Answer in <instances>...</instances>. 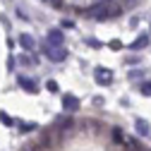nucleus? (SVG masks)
Masks as SVG:
<instances>
[{"label":"nucleus","mask_w":151,"mask_h":151,"mask_svg":"<svg viewBox=\"0 0 151 151\" xmlns=\"http://www.w3.org/2000/svg\"><path fill=\"white\" fill-rule=\"evenodd\" d=\"M113 139H115L118 144H122V142H125V134H122V132H120L118 127H115V129H113Z\"/></svg>","instance_id":"12"},{"label":"nucleus","mask_w":151,"mask_h":151,"mask_svg":"<svg viewBox=\"0 0 151 151\" xmlns=\"http://www.w3.org/2000/svg\"><path fill=\"white\" fill-rule=\"evenodd\" d=\"M46 86H48V91H50V93H55V91H58V84H55L53 79H50V82H46Z\"/></svg>","instance_id":"14"},{"label":"nucleus","mask_w":151,"mask_h":151,"mask_svg":"<svg viewBox=\"0 0 151 151\" xmlns=\"http://www.w3.org/2000/svg\"><path fill=\"white\" fill-rule=\"evenodd\" d=\"M0 122H3V125H7V127H10V125H12L14 120H12L10 115H7V113H3V110H0Z\"/></svg>","instance_id":"13"},{"label":"nucleus","mask_w":151,"mask_h":151,"mask_svg":"<svg viewBox=\"0 0 151 151\" xmlns=\"http://www.w3.org/2000/svg\"><path fill=\"white\" fill-rule=\"evenodd\" d=\"M134 127H137V134L149 137V132H151V129H149V122H146V120H142V118H139V120L134 122Z\"/></svg>","instance_id":"9"},{"label":"nucleus","mask_w":151,"mask_h":151,"mask_svg":"<svg viewBox=\"0 0 151 151\" xmlns=\"http://www.w3.org/2000/svg\"><path fill=\"white\" fill-rule=\"evenodd\" d=\"M93 79H96L99 84H110L113 82V72L106 70V67H99L96 72H93Z\"/></svg>","instance_id":"5"},{"label":"nucleus","mask_w":151,"mask_h":151,"mask_svg":"<svg viewBox=\"0 0 151 151\" xmlns=\"http://www.w3.org/2000/svg\"><path fill=\"white\" fill-rule=\"evenodd\" d=\"M36 127H39L36 122H22V127H19V129H22V132H34Z\"/></svg>","instance_id":"11"},{"label":"nucleus","mask_w":151,"mask_h":151,"mask_svg":"<svg viewBox=\"0 0 151 151\" xmlns=\"http://www.w3.org/2000/svg\"><path fill=\"white\" fill-rule=\"evenodd\" d=\"M19 46H22L24 50H34V48H36V41L31 39L29 34H22V36H19Z\"/></svg>","instance_id":"7"},{"label":"nucleus","mask_w":151,"mask_h":151,"mask_svg":"<svg viewBox=\"0 0 151 151\" xmlns=\"http://www.w3.org/2000/svg\"><path fill=\"white\" fill-rule=\"evenodd\" d=\"M149 36H151V34H149Z\"/></svg>","instance_id":"18"},{"label":"nucleus","mask_w":151,"mask_h":151,"mask_svg":"<svg viewBox=\"0 0 151 151\" xmlns=\"http://www.w3.org/2000/svg\"><path fill=\"white\" fill-rule=\"evenodd\" d=\"M48 5H53V7H63V0H46Z\"/></svg>","instance_id":"15"},{"label":"nucleus","mask_w":151,"mask_h":151,"mask_svg":"<svg viewBox=\"0 0 151 151\" xmlns=\"http://www.w3.org/2000/svg\"><path fill=\"white\" fill-rule=\"evenodd\" d=\"M134 3H137V0H120V5H122V7H125V5H134Z\"/></svg>","instance_id":"17"},{"label":"nucleus","mask_w":151,"mask_h":151,"mask_svg":"<svg viewBox=\"0 0 151 151\" xmlns=\"http://www.w3.org/2000/svg\"><path fill=\"white\" fill-rule=\"evenodd\" d=\"M46 41H48V46H63L65 36H63V31H60V29H50V31L46 34Z\"/></svg>","instance_id":"4"},{"label":"nucleus","mask_w":151,"mask_h":151,"mask_svg":"<svg viewBox=\"0 0 151 151\" xmlns=\"http://www.w3.org/2000/svg\"><path fill=\"white\" fill-rule=\"evenodd\" d=\"M19 63H22V65H31V63H34V58H27V55H22Z\"/></svg>","instance_id":"16"},{"label":"nucleus","mask_w":151,"mask_h":151,"mask_svg":"<svg viewBox=\"0 0 151 151\" xmlns=\"http://www.w3.org/2000/svg\"><path fill=\"white\" fill-rule=\"evenodd\" d=\"M139 93L142 96H151V82H142L139 84Z\"/></svg>","instance_id":"10"},{"label":"nucleus","mask_w":151,"mask_h":151,"mask_svg":"<svg viewBox=\"0 0 151 151\" xmlns=\"http://www.w3.org/2000/svg\"><path fill=\"white\" fill-rule=\"evenodd\" d=\"M17 84H19L24 91H29V93H36V91H39V84H36L31 77H19V79H17Z\"/></svg>","instance_id":"6"},{"label":"nucleus","mask_w":151,"mask_h":151,"mask_svg":"<svg viewBox=\"0 0 151 151\" xmlns=\"http://www.w3.org/2000/svg\"><path fill=\"white\" fill-rule=\"evenodd\" d=\"M43 53H46V58L48 60H53V63H63V60H67V50L63 48V46H43Z\"/></svg>","instance_id":"1"},{"label":"nucleus","mask_w":151,"mask_h":151,"mask_svg":"<svg viewBox=\"0 0 151 151\" xmlns=\"http://www.w3.org/2000/svg\"><path fill=\"white\" fill-rule=\"evenodd\" d=\"M63 108H65L67 113L79 110V99H77V96H72V93H65V96H63Z\"/></svg>","instance_id":"3"},{"label":"nucleus","mask_w":151,"mask_h":151,"mask_svg":"<svg viewBox=\"0 0 151 151\" xmlns=\"http://www.w3.org/2000/svg\"><path fill=\"white\" fill-rule=\"evenodd\" d=\"M103 10H106V17H120L122 14V5L115 3V0H103Z\"/></svg>","instance_id":"2"},{"label":"nucleus","mask_w":151,"mask_h":151,"mask_svg":"<svg viewBox=\"0 0 151 151\" xmlns=\"http://www.w3.org/2000/svg\"><path fill=\"white\" fill-rule=\"evenodd\" d=\"M149 39H151V36H146V34H144V36H139V39H134V41H132V46H129V48H132V50L146 48V46H149Z\"/></svg>","instance_id":"8"}]
</instances>
